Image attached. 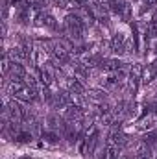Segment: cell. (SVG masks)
Instances as JSON below:
<instances>
[{
  "label": "cell",
  "mask_w": 157,
  "mask_h": 159,
  "mask_svg": "<svg viewBox=\"0 0 157 159\" xmlns=\"http://www.w3.org/2000/svg\"><path fill=\"white\" fill-rule=\"evenodd\" d=\"M155 52H157V43H155Z\"/></svg>",
  "instance_id": "cb8c5ba5"
},
{
  "label": "cell",
  "mask_w": 157,
  "mask_h": 159,
  "mask_svg": "<svg viewBox=\"0 0 157 159\" xmlns=\"http://www.w3.org/2000/svg\"><path fill=\"white\" fill-rule=\"evenodd\" d=\"M39 80H41V83L46 85V87L54 85V74H52L50 69H39Z\"/></svg>",
  "instance_id": "30bf717a"
},
{
  "label": "cell",
  "mask_w": 157,
  "mask_h": 159,
  "mask_svg": "<svg viewBox=\"0 0 157 159\" xmlns=\"http://www.w3.org/2000/svg\"><path fill=\"white\" fill-rule=\"evenodd\" d=\"M122 17H124V20H131V6L126 4V7L122 11Z\"/></svg>",
  "instance_id": "ffe728a7"
},
{
  "label": "cell",
  "mask_w": 157,
  "mask_h": 159,
  "mask_svg": "<svg viewBox=\"0 0 157 159\" xmlns=\"http://www.w3.org/2000/svg\"><path fill=\"white\" fill-rule=\"evenodd\" d=\"M41 137H43L46 143H50V144H57V143H59V135H57L56 131H52V129H50V131H43Z\"/></svg>",
  "instance_id": "5bb4252c"
},
{
  "label": "cell",
  "mask_w": 157,
  "mask_h": 159,
  "mask_svg": "<svg viewBox=\"0 0 157 159\" xmlns=\"http://www.w3.org/2000/svg\"><path fill=\"white\" fill-rule=\"evenodd\" d=\"M142 141H144L146 144H152V143H155V141H157V129H152V131H148V133L142 137Z\"/></svg>",
  "instance_id": "d6986e66"
},
{
  "label": "cell",
  "mask_w": 157,
  "mask_h": 159,
  "mask_svg": "<svg viewBox=\"0 0 157 159\" xmlns=\"http://www.w3.org/2000/svg\"><path fill=\"white\" fill-rule=\"evenodd\" d=\"M85 96H87L91 102L102 104V102H105V98H107V93H105V89H89V91L85 93Z\"/></svg>",
  "instance_id": "8992f818"
},
{
  "label": "cell",
  "mask_w": 157,
  "mask_h": 159,
  "mask_svg": "<svg viewBox=\"0 0 157 159\" xmlns=\"http://www.w3.org/2000/svg\"><path fill=\"white\" fill-rule=\"evenodd\" d=\"M155 76H157V61H154L146 69H142V78H141V81L144 85H148V83H152L155 80Z\"/></svg>",
  "instance_id": "277c9868"
},
{
  "label": "cell",
  "mask_w": 157,
  "mask_h": 159,
  "mask_svg": "<svg viewBox=\"0 0 157 159\" xmlns=\"http://www.w3.org/2000/svg\"><path fill=\"white\" fill-rule=\"evenodd\" d=\"M100 67H102L104 70H107V72H115V70H118V69L124 67V63H122L120 59H102Z\"/></svg>",
  "instance_id": "ba28073f"
},
{
  "label": "cell",
  "mask_w": 157,
  "mask_h": 159,
  "mask_svg": "<svg viewBox=\"0 0 157 159\" xmlns=\"http://www.w3.org/2000/svg\"><path fill=\"white\" fill-rule=\"evenodd\" d=\"M142 2H144L148 7H152V6H155V4H157V0H142Z\"/></svg>",
  "instance_id": "7402d4cb"
},
{
  "label": "cell",
  "mask_w": 157,
  "mask_h": 159,
  "mask_svg": "<svg viewBox=\"0 0 157 159\" xmlns=\"http://www.w3.org/2000/svg\"><path fill=\"white\" fill-rule=\"evenodd\" d=\"M32 139H34V133H32L30 129H20V131L17 133V137H15V141H17V143H22V144L32 143Z\"/></svg>",
  "instance_id": "7c38bea8"
},
{
  "label": "cell",
  "mask_w": 157,
  "mask_h": 159,
  "mask_svg": "<svg viewBox=\"0 0 157 159\" xmlns=\"http://www.w3.org/2000/svg\"><path fill=\"white\" fill-rule=\"evenodd\" d=\"M69 91L74 93V94H85V85L79 81V80H74V78H69Z\"/></svg>",
  "instance_id": "9c48e42d"
},
{
  "label": "cell",
  "mask_w": 157,
  "mask_h": 159,
  "mask_svg": "<svg viewBox=\"0 0 157 159\" xmlns=\"http://www.w3.org/2000/svg\"><path fill=\"white\" fill-rule=\"evenodd\" d=\"M124 43H126L124 35H122V34H117V35L113 37V43H111V50H113L115 54H122V52H124Z\"/></svg>",
  "instance_id": "8fae6325"
},
{
  "label": "cell",
  "mask_w": 157,
  "mask_h": 159,
  "mask_svg": "<svg viewBox=\"0 0 157 159\" xmlns=\"http://www.w3.org/2000/svg\"><path fill=\"white\" fill-rule=\"evenodd\" d=\"M117 83L118 81H117V78H115V74H109V76H105V78L102 80V87H104V89H113Z\"/></svg>",
  "instance_id": "2e32d148"
},
{
  "label": "cell",
  "mask_w": 157,
  "mask_h": 159,
  "mask_svg": "<svg viewBox=\"0 0 157 159\" xmlns=\"http://www.w3.org/2000/svg\"><path fill=\"white\" fill-rule=\"evenodd\" d=\"M83 119V111L76 104H70L65 107V120H81Z\"/></svg>",
  "instance_id": "5b68a950"
},
{
  "label": "cell",
  "mask_w": 157,
  "mask_h": 159,
  "mask_svg": "<svg viewBox=\"0 0 157 159\" xmlns=\"http://www.w3.org/2000/svg\"><path fill=\"white\" fill-rule=\"evenodd\" d=\"M96 144H98V129L92 126L91 128V133H89V139H87V148H85V156L87 157H91V154L94 152Z\"/></svg>",
  "instance_id": "52a82bcc"
},
{
  "label": "cell",
  "mask_w": 157,
  "mask_h": 159,
  "mask_svg": "<svg viewBox=\"0 0 157 159\" xmlns=\"http://www.w3.org/2000/svg\"><path fill=\"white\" fill-rule=\"evenodd\" d=\"M146 37H148V39H155L157 37V17H154V19L150 20V24H148V28H146Z\"/></svg>",
  "instance_id": "4fadbf2b"
},
{
  "label": "cell",
  "mask_w": 157,
  "mask_h": 159,
  "mask_svg": "<svg viewBox=\"0 0 157 159\" xmlns=\"http://www.w3.org/2000/svg\"><path fill=\"white\" fill-rule=\"evenodd\" d=\"M11 65H13V63H11L9 56H6V54H4V56H2V72H4V74H7V72L11 70Z\"/></svg>",
  "instance_id": "ac0fdd59"
},
{
  "label": "cell",
  "mask_w": 157,
  "mask_h": 159,
  "mask_svg": "<svg viewBox=\"0 0 157 159\" xmlns=\"http://www.w3.org/2000/svg\"><path fill=\"white\" fill-rule=\"evenodd\" d=\"M7 93L15 100H22V102H37L39 100L37 89L26 85L24 81H11V83H7Z\"/></svg>",
  "instance_id": "6da1fadb"
},
{
  "label": "cell",
  "mask_w": 157,
  "mask_h": 159,
  "mask_svg": "<svg viewBox=\"0 0 157 159\" xmlns=\"http://www.w3.org/2000/svg\"><path fill=\"white\" fill-rule=\"evenodd\" d=\"M65 26H67L69 39H70V41H81L85 22L81 20V17H79L78 13H69V15H67V19H65Z\"/></svg>",
  "instance_id": "7a4b0ae2"
},
{
  "label": "cell",
  "mask_w": 157,
  "mask_h": 159,
  "mask_svg": "<svg viewBox=\"0 0 157 159\" xmlns=\"http://www.w3.org/2000/svg\"><path fill=\"white\" fill-rule=\"evenodd\" d=\"M9 56H11V59L13 61H26L28 57H32V50H28L26 46H15V48H11L9 50Z\"/></svg>",
  "instance_id": "3957f363"
},
{
  "label": "cell",
  "mask_w": 157,
  "mask_h": 159,
  "mask_svg": "<svg viewBox=\"0 0 157 159\" xmlns=\"http://www.w3.org/2000/svg\"><path fill=\"white\" fill-rule=\"evenodd\" d=\"M126 107H128V106H126V102H122V100H120L117 106L111 109V111H113V117H115V119H118V117H122L124 113H128V111H126Z\"/></svg>",
  "instance_id": "9a60e30c"
},
{
  "label": "cell",
  "mask_w": 157,
  "mask_h": 159,
  "mask_svg": "<svg viewBox=\"0 0 157 159\" xmlns=\"http://www.w3.org/2000/svg\"><path fill=\"white\" fill-rule=\"evenodd\" d=\"M118 159H129V157H128V156H122V154H120V157H118Z\"/></svg>",
  "instance_id": "603a6c76"
},
{
  "label": "cell",
  "mask_w": 157,
  "mask_h": 159,
  "mask_svg": "<svg viewBox=\"0 0 157 159\" xmlns=\"http://www.w3.org/2000/svg\"><path fill=\"white\" fill-rule=\"evenodd\" d=\"M120 154H118L117 148H109V154H107V159H118Z\"/></svg>",
  "instance_id": "44dd1931"
},
{
  "label": "cell",
  "mask_w": 157,
  "mask_h": 159,
  "mask_svg": "<svg viewBox=\"0 0 157 159\" xmlns=\"http://www.w3.org/2000/svg\"><path fill=\"white\" fill-rule=\"evenodd\" d=\"M113 120H115V117H113V111L100 113V122H102L104 126H111V124H113Z\"/></svg>",
  "instance_id": "e0dca14e"
}]
</instances>
